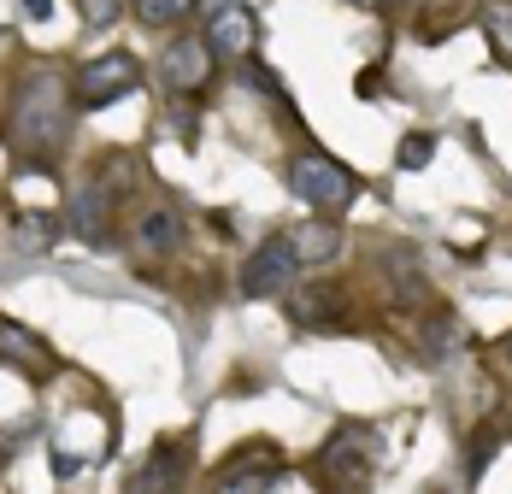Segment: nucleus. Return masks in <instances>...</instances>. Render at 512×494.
I'll return each instance as SVG.
<instances>
[{
  "instance_id": "nucleus-1",
  "label": "nucleus",
  "mask_w": 512,
  "mask_h": 494,
  "mask_svg": "<svg viewBox=\"0 0 512 494\" xmlns=\"http://www.w3.org/2000/svg\"><path fill=\"white\" fill-rule=\"evenodd\" d=\"M18 142L24 148H53L59 136H65V124H71V106H65V77L59 71H36L24 89H18Z\"/></svg>"
},
{
  "instance_id": "nucleus-2",
  "label": "nucleus",
  "mask_w": 512,
  "mask_h": 494,
  "mask_svg": "<svg viewBox=\"0 0 512 494\" xmlns=\"http://www.w3.org/2000/svg\"><path fill=\"white\" fill-rule=\"evenodd\" d=\"M289 189L307 200L312 212H342L354 206L359 183L348 177V165H336L330 153H295L289 159Z\"/></svg>"
},
{
  "instance_id": "nucleus-3",
  "label": "nucleus",
  "mask_w": 512,
  "mask_h": 494,
  "mask_svg": "<svg viewBox=\"0 0 512 494\" xmlns=\"http://www.w3.org/2000/svg\"><path fill=\"white\" fill-rule=\"evenodd\" d=\"M377 465H383V436L371 424H342L318 453V477L324 483H365Z\"/></svg>"
},
{
  "instance_id": "nucleus-4",
  "label": "nucleus",
  "mask_w": 512,
  "mask_h": 494,
  "mask_svg": "<svg viewBox=\"0 0 512 494\" xmlns=\"http://www.w3.org/2000/svg\"><path fill=\"white\" fill-rule=\"evenodd\" d=\"M295 277H301V247H295V236H265L254 247V259L242 265V295L277 300V295L295 289Z\"/></svg>"
},
{
  "instance_id": "nucleus-5",
  "label": "nucleus",
  "mask_w": 512,
  "mask_h": 494,
  "mask_svg": "<svg viewBox=\"0 0 512 494\" xmlns=\"http://www.w3.org/2000/svg\"><path fill=\"white\" fill-rule=\"evenodd\" d=\"M136 83H142V65H136L130 53H101V59L83 65V77H77V100H83V106H112V100L130 95Z\"/></svg>"
},
{
  "instance_id": "nucleus-6",
  "label": "nucleus",
  "mask_w": 512,
  "mask_h": 494,
  "mask_svg": "<svg viewBox=\"0 0 512 494\" xmlns=\"http://www.w3.org/2000/svg\"><path fill=\"white\" fill-rule=\"evenodd\" d=\"M212 42L206 36H183V42H171V48L159 53V77H165V89L171 95H195L206 89V77H212Z\"/></svg>"
},
{
  "instance_id": "nucleus-7",
  "label": "nucleus",
  "mask_w": 512,
  "mask_h": 494,
  "mask_svg": "<svg viewBox=\"0 0 512 494\" xmlns=\"http://www.w3.org/2000/svg\"><path fill=\"white\" fill-rule=\"evenodd\" d=\"M254 12L248 6H236V0H224L218 12H206V42L218 59H248L254 53Z\"/></svg>"
},
{
  "instance_id": "nucleus-8",
  "label": "nucleus",
  "mask_w": 512,
  "mask_h": 494,
  "mask_svg": "<svg viewBox=\"0 0 512 494\" xmlns=\"http://www.w3.org/2000/svg\"><path fill=\"white\" fill-rule=\"evenodd\" d=\"M465 324L454 318V312H430L424 324H418V359L424 365H448L454 353H465Z\"/></svg>"
},
{
  "instance_id": "nucleus-9",
  "label": "nucleus",
  "mask_w": 512,
  "mask_h": 494,
  "mask_svg": "<svg viewBox=\"0 0 512 494\" xmlns=\"http://www.w3.org/2000/svg\"><path fill=\"white\" fill-rule=\"evenodd\" d=\"M183 242V212H171V206H148V212H136V247L142 253H171V247Z\"/></svg>"
},
{
  "instance_id": "nucleus-10",
  "label": "nucleus",
  "mask_w": 512,
  "mask_h": 494,
  "mask_svg": "<svg viewBox=\"0 0 512 494\" xmlns=\"http://www.w3.org/2000/svg\"><path fill=\"white\" fill-rule=\"evenodd\" d=\"M283 477H289V471H283V459H271V453H265V459H259V465H224V471H218V489H277V483H283Z\"/></svg>"
},
{
  "instance_id": "nucleus-11",
  "label": "nucleus",
  "mask_w": 512,
  "mask_h": 494,
  "mask_svg": "<svg viewBox=\"0 0 512 494\" xmlns=\"http://www.w3.org/2000/svg\"><path fill=\"white\" fill-rule=\"evenodd\" d=\"M0 353H6V359H18V365H42V371L53 365L48 342H42V336H30V330H24V324H12V318H0Z\"/></svg>"
},
{
  "instance_id": "nucleus-12",
  "label": "nucleus",
  "mask_w": 512,
  "mask_h": 494,
  "mask_svg": "<svg viewBox=\"0 0 512 494\" xmlns=\"http://www.w3.org/2000/svg\"><path fill=\"white\" fill-rule=\"evenodd\" d=\"M183 471H189V453H183L177 442H165V447H159V459L142 471V477H136V489H165V483H183Z\"/></svg>"
},
{
  "instance_id": "nucleus-13",
  "label": "nucleus",
  "mask_w": 512,
  "mask_h": 494,
  "mask_svg": "<svg viewBox=\"0 0 512 494\" xmlns=\"http://www.w3.org/2000/svg\"><path fill=\"white\" fill-rule=\"evenodd\" d=\"M189 6H195V0H136V18H142L148 30H165V24H177Z\"/></svg>"
},
{
  "instance_id": "nucleus-14",
  "label": "nucleus",
  "mask_w": 512,
  "mask_h": 494,
  "mask_svg": "<svg viewBox=\"0 0 512 494\" xmlns=\"http://www.w3.org/2000/svg\"><path fill=\"white\" fill-rule=\"evenodd\" d=\"M295 247H301V265H324V253H336V230H324V224H318V230H307V236H295Z\"/></svg>"
},
{
  "instance_id": "nucleus-15",
  "label": "nucleus",
  "mask_w": 512,
  "mask_h": 494,
  "mask_svg": "<svg viewBox=\"0 0 512 494\" xmlns=\"http://www.w3.org/2000/svg\"><path fill=\"white\" fill-rule=\"evenodd\" d=\"M71 212H77L71 224H77V230H83L89 242H101V236H106V218H101V195H83V200H77V206H71Z\"/></svg>"
},
{
  "instance_id": "nucleus-16",
  "label": "nucleus",
  "mask_w": 512,
  "mask_h": 494,
  "mask_svg": "<svg viewBox=\"0 0 512 494\" xmlns=\"http://www.w3.org/2000/svg\"><path fill=\"white\" fill-rule=\"evenodd\" d=\"M77 12H83V24H89V30H112V24H118V12H124V0H77Z\"/></svg>"
},
{
  "instance_id": "nucleus-17",
  "label": "nucleus",
  "mask_w": 512,
  "mask_h": 494,
  "mask_svg": "<svg viewBox=\"0 0 512 494\" xmlns=\"http://www.w3.org/2000/svg\"><path fill=\"white\" fill-rule=\"evenodd\" d=\"M483 24H489V36H495V42L512 53V0H495V6L483 12Z\"/></svg>"
},
{
  "instance_id": "nucleus-18",
  "label": "nucleus",
  "mask_w": 512,
  "mask_h": 494,
  "mask_svg": "<svg viewBox=\"0 0 512 494\" xmlns=\"http://www.w3.org/2000/svg\"><path fill=\"white\" fill-rule=\"evenodd\" d=\"M430 153H436V136H407V142H401V171H418Z\"/></svg>"
},
{
  "instance_id": "nucleus-19",
  "label": "nucleus",
  "mask_w": 512,
  "mask_h": 494,
  "mask_svg": "<svg viewBox=\"0 0 512 494\" xmlns=\"http://www.w3.org/2000/svg\"><path fill=\"white\" fill-rule=\"evenodd\" d=\"M18 230H24V242H30V247H36V242L48 247L53 242V218H48V212H42V218H36V212H18Z\"/></svg>"
},
{
  "instance_id": "nucleus-20",
  "label": "nucleus",
  "mask_w": 512,
  "mask_h": 494,
  "mask_svg": "<svg viewBox=\"0 0 512 494\" xmlns=\"http://www.w3.org/2000/svg\"><path fill=\"white\" fill-rule=\"evenodd\" d=\"M24 12H30V18H42V24H48V18H53V0H24Z\"/></svg>"
},
{
  "instance_id": "nucleus-21",
  "label": "nucleus",
  "mask_w": 512,
  "mask_h": 494,
  "mask_svg": "<svg viewBox=\"0 0 512 494\" xmlns=\"http://www.w3.org/2000/svg\"><path fill=\"white\" fill-rule=\"evenodd\" d=\"M195 6H201V12H218V6H224V0H195Z\"/></svg>"
},
{
  "instance_id": "nucleus-22",
  "label": "nucleus",
  "mask_w": 512,
  "mask_h": 494,
  "mask_svg": "<svg viewBox=\"0 0 512 494\" xmlns=\"http://www.w3.org/2000/svg\"><path fill=\"white\" fill-rule=\"evenodd\" d=\"M501 353H507V359H512V336H507V342H501Z\"/></svg>"
},
{
  "instance_id": "nucleus-23",
  "label": "nucleus",
  "mask_w": 512,
  "mask_h": 494,
  "mask_svg": "<svg viewBox=\"0 0 512 494\" xmlns=\"http://www.w3.org/2000/svg\"><path fill=\"white\" fill-rule=\"evenodd\" d=\"M383 6H407V0H383Z\"/></svg>"
}]
</instances>
